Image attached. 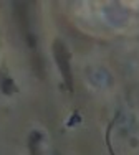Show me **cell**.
Returning <instances> with one entry per match:
<instances>
[{"label":"cell","mask_w":139,"mask_h":155,"mask_svg":"<svg viewBox=\"0 0 139 155\" xmlns=\"http://www.w3.org/2000/svg\"><path fill=\"white\" fill-rule=\"evenodd\" d=\"M53 51H55V60L58 63V68H60L61 74H63L65 81H66L68 87L71 89L73 83H71V71H70V63H68V53H66V48L61 41H55L53 45Z\"/></svg>","instance_id":"6da1fadb"},{"label":"cell","mask_w":139,"mask_h":155,"mask_svg":"<svg viewBox=\"0 0 139 155\" xmlns=\"http://www.w3.org/2000/svg\"><path fill=\"white\" fill-rule=\"evenodd\" d=\"M12 91H13V83L10 79H5V81H3V93L10 94Z\"/></svg>","instance_id":"7a4b0ae2"}]
</instances>
